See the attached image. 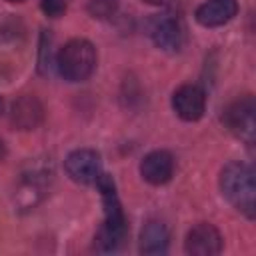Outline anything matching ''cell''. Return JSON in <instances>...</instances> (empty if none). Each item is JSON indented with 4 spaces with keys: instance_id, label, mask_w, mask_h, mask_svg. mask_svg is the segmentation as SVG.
Segmentation results:
<instances>
[{
    "instance_id": "ac0fdd59",
    "label": "cell",
    "mask_w": 256,
    "mask_h": 256,
    "mask_svg": "<svg viewBox=\"0 0 256 256\" xmlns=\"http://www.w3.org/2000/svg\"><path fill=\"white\" fill-rule=\"evenodd\" d=\"M2 108H4V102H2V98H0V112H2Z\"/></svg>"
},
{
    "instance_id": "d6986e66",
    "label": "cell",
    "mask_w": 256,
    "mask_h": 256,
    "mask_svg": "<svg viewBox=\"0 0 256 256\" xmlns=\"http://www.w3.org/2000/svg\"><path fill=\"white\" fill-rule=\"evenodd\" d=\"M6 2H24V0H6Z\"/></svg>"
},
{
    "instance_id": "7c38bea8",
    "label": "cell",
    "mask_w": 256,
    "mask_h": 256,
    "mask_svg": "<svg viewBox=\"0 0 256 256\" xmlns=\"http://www.w3.org/2000/svg\"><path fill=\"white\" fill-rule=\"evenodd\" d=\"M170 244V234L166 224L160 220H150L140 232V252L142 254H164Z\"/></svg>"
},
{
    "instance_id": "9c48e42d",
    "label": "cell",
    "mask_w": 256,
    "mask_h": 256,
    "mask_svg": "<svg viewBox=\"0 0 256 256\" xmlns=\"http://www.w3.org/2000/svg\"><path fill=\"white\" fill-rule=\"evenodd\" d=\"M140 174L152 186L166 184L174 174V158H172V154L166 152V150L148 152L140 162Z\"/></svg>"
},
{
    "instance_id": "277c9868",
    "label": "cell",
    "mask_w": 256,
    "mask_h": 256,
    "mask_svg": "<svg viewBox=\"0 0 256 256\" xmlns=\"http://www.w3.org/2000/svg\"><path fill=\"white\" fill-rule=\"evenodd\" d=\"M256 104L254 98L250 94L236 98L226 110H224V124L226 128L240 140H244L246 144L254 142V130H256Z\"/></svg>"
},
{
    "instance_id": "6da1fadb",
    "label": "cell",
    "mask_w": 256,
    "mask_h": 256,
    "mask_svg": "<svg viewBox=\"0 0 256 256\" xmlns=\"http://www.w3.org/2000/svg\"><path fill=\"white\" fill-rule=\"evenodd\" d=\"M102 194L104 222L96 234V246L100 252H116L128 238V220L124 216L120 198L116 194L114 180L108 174H100L94 182Z\"/></svg>"
},
{
    "instance_id": "8fae6325",
    "label": "cell",
    "mask_w": 256,
    "mask_h": 256,
    "mask_svg": "<svg viewBox=\"0 0 256 256\" xmlns=\"http://www.w3.org/2000/svg\"><path fill=\"white\" fill-rule=\"evenodd\" d=\"M238 14L236 0H208L196 8V22L206 28L228 24Z\"/></svg>"
},
{
    "instance_id": "5b68a950",
    "label": "cell",
    "mask_w": 256,
    "mask_h": 256,
    "mask_svg": "<svg viewBox=\"0 0 256 256\" xmlns=\"http://www.w3.org/2000/svg\"><path fill=\"white\" fill-rule=\"evenodd\" d=\"M150 38L164 52H178L184 42L182 22L174 14H158L150 20Z\"/></svg>"
},
{
    "instance_id": "e0dca14e",
    "label": "cell",
    "mask_w": 256,
    "mask_h": 256,
    "mask_svg": "<svg viewBox=\"0 0 256 256\" xmlns=\"http://www.w3.org/2000/svg\"><path fill=\"white\" fill-rule=\"evenodd\" d=\"M6 158V146H4V142L0 140V162Z\"/></svg>"
},
{
    "instance_id": "ba28073f",
    "label": "cell",
    "mask_w": 256,
    "mask_h": 256,
    "mask_svg": "<svg viewBox=\"0 0 256 256\" xmlns=\"http://www.w3.org/2000/svg\"><path fill=\"white\" fill-rule=\"evenodd\" d=\"M184 250L192 256H214L222 250V236L212 224L200 222L188 230Z\"/></svg>"
},
{
    "instance_id": "52a82bcc",
    "label": "cell",
    "mask_w": 256,
    "mask_h": 256,
    "mask_svg": "<svg viewBox=\"0 0 256 256\" xmlns=\"http://www.w3.org/2000/svg\"><path fill=\"white\" fill-rule=\"evenodd\" d=\"M172 108L178 118L186 122H196L204 116L206 94L196 84H184L172 94Z\"/></svg>"
},
{
    "instance_id": "8992f818",
    "label": "cell",
    "mask_w": 256,
    "mask_h": 256,
    "mask_svg": "<svg viewBox=\"0 0 256 256\" xmlns=\"http://www.w3.org/2000/svg\"><path fill=\"white\" fill-rule=\"evenodd\" d=\"M66 174L78 184H94L102 174L100 170V154L92 148H78L70 152L64 160Z\"/></svg>"
},
{
    "instance_id": "9a60e30c",
    "label": "cell",
    "mask_w": 256,
    "mask_h": 256,
    "mask_svg": "<svg viewBox=\"0 0 256 256\" xmlns=\"http://www.w3.org/2000/svg\"><path fill=\"white\" fill-rule=\"evenodd\" d=\"M40 8L48 18H60L66 12V0H40Z\"/></svg>"
},
{
    "instance_id": "7a4b0ae2",
    "label": "cell",
    "mask_w": 256,
    "mask_h": 256,
    "mask_svg": "<svg viewBox=\"0 0 256 256\" xmlns=\"http://www.w3.org/2000/svg\"><path fill=\"white\" fill-rule=\"evenodd\" d=\"M222 196L248 220L256 214V182L254 172L244 162H228L220 172Z\"/></svg>"
},
{
    "instance_id": "4fadbf2b",
    "label": "cell",
    "mask_w": 256,
    "mask_h": 256,
    "mask_svg": "<svg viewBox=\"0 0 256 256\" xmlns=\"http://www.w3.org/2000/svg\"><path fill=\"white\" fill-rule=\"evenodd\" d=\"M48 182H50V174H48L46 170H32L30 174H26V176L22 178L20 192H18L20 204H22L24 208L34 206V204L46 194Z\"/></svg>"
},
{
    "instance_id": "2e32d148",
    "label": "cell",
    "mask_w": 256,
    "mask_h": 256,
    "mask_svg": "<svg viewBox=\"0 0 256 256\" xmlns=\"http://www.w3.org/2000/svg\"><path fill=\"white\" fill-rule=\"evenodd\" d=\"M142 2H146V4H152V6H166L170 0H142Z\"/></svg>"
},
{
    "instance_id": "5bb4252c",
    "label": "cell",
    "mask_w": 256,
    "mask_h": 256,
    "mask_svg": "<svg viewBox=\"0 0 256 256\" xmlns=\"http://www.w3.org/2000/svg\"><path fill=\"white\" fill-rule=\"evenodd\" d=\"M118 8V0H90L88 2V12L94 18H110Z\"/></svg>"
},
{
    "instance_id": "30bf717a",
    "label": "cell",
    "mask_w": 256,
    "mask_h": 256,
    "mask_svg": "<svg viewBox=\"0 0 256 256\" xmlns=\"http://www.w3.org/2000/svg\"><path fill=\"white\" fill-rule=\"evenodd\" d=\"M44 118V106L36 96H20L12 104L10 122L18 130H34Z\"/></svg>"
},
{
    "instance_id": "3957f363",
    "label": "cell",
    "mask_w": 256,
    "mask_h": 256,
    "mask_svg": "<svg viewBox=\"0 0 256 256\" xmlns=\"http://www.w3.org/2000/svg\"><path fill=\"white\" fill-rule=\"evenodd\" d=\"M96 60L98 56L92 42L86 38H72L60 48L56 56L58 74L68 82H84L94 72Z\"/></svg>"
}]
</instances>
